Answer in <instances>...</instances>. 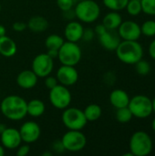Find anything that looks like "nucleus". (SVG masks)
<instances>
[{"label":"nucleus","mask_w":155,"mask_h":156,"mask_svg":"<svg viewBox=\"0 0 155 156\" xmlns=\"http://www.w3.org/2000/svg\"><path fill=\"white\" fill-rule=\"evenodd\" d=\"M27 102L18 95H9L3 99L0 104L2 114L10 121L23 120L26 115Z\"/></svg>","instance_id":"f257e3e1"},{"label":"nucleus","mask_w":155,"mask_h":156,"mask_svg":"<svg viewBox=\"0 0 155 156\" xmlns=\"http://www.w3.org/2000/svg\"><path fill=\"white\" fill-rule=\"evenodd\" d=\"M152 103H153V112L155 113V97L153 100H152Z\"/></svg>","instance_id":"c03bdc74"},{"label":"nucleus","mask_w":155,"mask_h":156,"mask_svg":"<svg viewBox=\"0 0 155 156\" xmlns=\"http://www.w3.org/2000/svg\"><path fill=\"white\" fill-rule=\"evenodd\" d=\"M94 36H95L94 29L89 28V27L88 28H84L81 39H83L85 42H90V41H91L94 38Z\"/></svg>","instance_id":"72a5a7b5"},{"label":"nucleus","mask_w":155,"mask_h":156,"mask_svg":"<svg viewBox=\"0 0 155 156\" xmlns=\"http://www.w3.org/2000/svg\"><path fill=\"white\" fill-rule=\"evenodd\" d=\"M130 99L131 98L129 97L128 93L125 90H121V89L114 90L110 94V102L116 109L127 107L129 104Z\"/></svg>","instance_id":"a211bd4d"},{"label":"nucleus","mask_w":155,"mask_h":156,"mask_svg":"<svg viewBox=\"0 0 155 156\" xmlns=\"http://www.w3.org/2000/svg\"><path fill=\"white\" fill-rule=\"evenodd\" d=\"M45 111H46L45 103L38 99H33L27 102V105H26L27 115L33 118H38L42 116Z\"/></svg>","instance_id":"412c9836"},{"label":"nucleus","mask_w":155,"mask_h":156,"mask_svg":"<svg viewBox=\"0 0 155 156\" xmlns=\"http://www.w3.org/2000/svg\"><path fill=\"white\" fill-rule=\"evenodd\" d=\"M16 149H17L16 151L17 156H26L30 152V146L28 144H26V143L25 144H20Z\"/></svg>","instance_id":"f704fd0d"},{"label":"nucleus","mask_w":155,"mask_h":156,"mask_svg":"<svg viewBox=\"0 0 155 156\" xmlns=\"http://www.w3.org/2000/svg\"><path fill=\"white\" fill-rule=\"evenodd\" d=\"M129 147L133 156H146L153 151V141L147 133L138 131L132 135Z\"/></svg>","instance_id":"20e7f679"},{"label":"nucleus","mask_w":155,"mask_h":156,"mask_svg":"<svg viewBox=\"0 0 155 156\" xmlns=\"http://www.w3.org/2000/svg\"><path fill=\"white\" fill-rule=\"evenodd\" d=\"M42 155L51 156L52 155V153H51V152H45V153H43V154H42Z\"/></svg>","instance_id":"a18cd8bd"},{"label":"nucleus","mask_w":155,"mask_h":156,"mask_svg":"<svg viewBox=\"0 0 155 156\" xmlns=\"http://www.w3.org/2000/svg\"><path fill=\"white\" fill-rule=\"evenodd\" d=\"M5 33H6V29H5V27L3 25H0V37L5 36Z\"/></svg>","instance_id":"a19ab883"},{"label":"nucleus","mask_w":155,"mask_h":156,"mask_svg":"<svg viewBox=\"0 0 155 156\" xmlns=\"http://www.w3.org/2000/svg\"><path fill=\"white\" fill-rule=\"evenodd\" d=\"M19 133L21 135L22 142L30 144L36 143L39 139L41 135V129L36 122L29 121L24 122L21 125Z\"/></svg>","instance_id":"9b49d317"},{"label":"nucleus","mask_w":155,"mask_h":156,"mask_svg":"<svg viewBox=\"0 0 155 156\" xmlns=\"http://www.w3.org/2000/svg\"><path fill=\"white\" fill-rule=\"evenodd\" d=\"M1 8H2V6H1V4H0V12H1Z\"/></svg>","instance_id":"de8ad7c7"},{"label":"nucleus","mask_w":155,"mask_h":156,"mask_svg":"<svg viewBox=\"0 0 155 156\" xmlns=\"http://www.w3.org/2000/svg\"><path fill=\"white\" fill-rule=\"evenodd\" d=\"M128 108L133 117L139 119L148 118L153 113L152 100L145 95H136L130 99Z\"/></svg>","instance_id":"0eeeda50"},{"label":"nucleus","mask_w":155,"mask_h":156,"mask_svg":"<svg viewBox=\"0 0 155 156\" xmlns=\"http://www.w3.org/2000/svg\"><path fill=\"white\" fill-rule=\"evenodd\" d=\"M5 155V148L2 144H0V156Z\"/></svg>","instance_id":"37998d69"},{"label":"nucleus","mask_w":155,"mask_h":156,"mask_svg":"<svg viewBox=\"0 0 155 156\" xmlns=\"http://www.w3.org/2000/svg\"><path fill=\"white\" fill-rule=\"evenodd\" d=\"M118 34L122 40H138L142 35L141 27L134 21L122 22L118 27Z\"/></svg>","instance_id":"ddd939ff"},{"label":"nucleus","mask_w":155,"mask_h":156,"mask_svg":"<svg viewBox=\"0 0 155 156\" xmlns=\"http://www.w3.org/2000/svg\"><path fill=\"white\" fill-rule=\"evenodd\" d=\"M56 2H57L58 7L62 12L73 8L75 5V0H57Z\"/></svg>","instance_id":"7c9ffc66"},{"label":"nucleus","mask_w":155,"mask_h":156,"mask_svg":"<svg viewBox=\"0 0 155 156\" xmlns=\"http://www.w3.org/2000/svg\"><path fill=\"white\" fill-rule=\"evenodd\" d=\"M51 149L52 151H54L56 154H62L63 152H65V148H64V145L62 144V141L61 139L60 140H56L52 143L51 144Z\"/></svg>","instance_id":"473e14b6"},{"label":"nucleus","mask_w":155,"mask_h":156,"mask_svg":"<svg viewBox=\"0 0 155 156\" xmlns=\"http://www.w3.org/2000/svg\"><path fill=\"white\" fill-rule=\"evenodd\" d=\"M122 22V16L118 11H111L105 15L102 20V24L106 27L108 30H116Z\"/></svg>","instance_id":"4be33fe9"},{"label":"nucleus","mask_w":155,"mask_h":156,"mask_svg":"<svg viewBox=\"0 0 155 156\" xmlns=\"http://www.w3.org/2000/svg\"><path fill=\"white\" fill-rule=\"evenodd\" d=\"M149 54L152 58L155 59V39L152 41V43L149 46Z\"/></svg>","instance_id":"58836bf2"},{"label":"nucleus","mask_w":155,"mask_h":156,"mask_svg":"<svg viewBox=\"0 0 155 156\" xmlns=\"http://www.w3.org/2000/svg\"><path fill=\"white\" fill-rule=\"evenodd\" d=\"M0 139H1V144L4 146V148L9 150L16 149L22 143L19 130H16L15 128L7 127L0 134Z\"/></svg>","instance_id":"4468645a"},{"label":"nucleus","mask_w":155,"mask_h":156,"mask_svg":"<svg viewBox=\"0 0 155 156\" xmlns=\"http://www.w3.org/2000/svg\"><path fill=\"white\" fill-rule=\"evenodd\" d=\"M125 8L131 16H138L143 12L141 0H129Z\"/></svg>","instance_id":"bb28decb"},{"label":"nucleus","mask_w":155,"mask_h":156,"mask_svg":"<svg viewBox=\"0 0 155 156\" xmlns=\"http://www.w3.org/2000/svg\"><path fill=\"white\" fill-rule=\"evenodd\" d=\"M107 30H108V29L106 28V27H105L103 24H99V25H97V26L95 27V28H94V32H95V34H97L98 36L102 35V34L105 33Z\"/></svg>","instance_id":"4c0bfd02"},{"label":"nucleus","mask_w":155,"mask_h":156,"mask_svg":"<svg viewBox=\"0 0 155 156\" xmlns=\"http://www.w3.org/2000/svg\"><path fill=\"white\" fill-rule=\"evenodd\" d=\"M142 34L146 37H153L155 36V21L154 20H147L141 27Z\"/></svg>","instance_id":"cd10ccee"},{"label":"nucleus","mask_w":155,"mask_h":156,"mask_svg":"<svg viewBox=\"0 0 155 156\" xmlns=\"http://www.w3.org/2000/svg\"><path fill=\"white\" fill-rule=\"evenodd\" d=\"M152 128H153V132L155 133V118L153 120V122H152Z\"/></svg>","instance_id":"49530a36"},{"label":"nucleus","mask_w":155,"mask_h":156,"mask_svg":"<svg viewBox=\"0 0 155 156\" xmlns=\"http://www.w3.org/2000/svg\"><path fill=\"white\" fill-rule=\"evenodd\" d=\"M81 49L77 42L66 41L58 49V58L62 65L76 66L81 59Z\"/></svg>","instance_id":"423d86ee"},{"label":"nucleus","mask_w":155,"mask_h":156,"mask_svg":"<svg viewBox=\"0 0 155 156\" xmlns=\"http://www.w3.org/2000/svg\"><path fill=\"white\" fill-rule=\"evenodd\" d=\"M17 46L16 42L6 35L0 37V55L5 58H12L16 54Z\"/></svg>","instance_id":"6ab92c4d"},{"label":"nucleus","mask_w":155,"mask_h":156,"mask_svg":"<svg viewBox=\"0 0 155 156\" xmlns=\"http://www.w3.org/2000/svg\"><path fill=\"white\" fill-rule=\"evenodd\" d=\"M135 65V69L136 71L139 75L141 76H146L150 73L151 71V65L148 61L143 60V58L141 60H139Z\"/></svg>","instance_id":"c85d7f7f"},{"label":"nucleus","mask_w":155,"mask_h":156,"mask_svg":"<svg viewBox=\"0 0 155 156\" xmlns=\"http://www.w3.org/2000/svg\"><path fill=\"white\" fill-rule=\"evenodd\" d=\"M62 122L68 130L81 131L88 123L84 112L79 108L68 107L63 110Z\"/></svg>","instance_id":"39448f33"},{"label":"nucleus","mask_w":155,"mask_h":156,"mask_svg":"<svg viewBox=\"0 0 155 156\" xmlns=\"http://www.w3.org/2000/svg\"><path fill=\"white\" fill-rule=\"evenodd\" d=\"M7 127H6V125L5 124H4V123H0V134L6 129Z\"/></svg>","instance_id":"79ce46f5"},{"label":"nucleus","mask_w":155,"mask_h":156,"mask_svg":"<svg viewBox=\"0 0 155 156\" xmlns=\"http://www.w3.org/2000/svg\"><path fill=\"white\" fill-rule=\"evenodd\" d=\"M58 50H52V49H49V50H48V53H47V54L54 59L55 58H58Z\"/></svg>","instance_id":"ea45409f"},{"label":"nucleus","mask_w":155,"mask_h":156,"mask_svg":"<svg viewBox=\"0 0 155 156\" xmlns=\"http://www.w3.org/2000/svg\"><path fill=\"white\" fill-rule=\"evenodd\" d=\"M78 1H82V0H78Z\"/></svg>","instance_id":"09e8293b"},{"label":"nucleus","mask_w":155,"mask_h":156,"mask_svg":"<svg viewBox=\"0 0 155 156\" xmlns=\"http://www.w3.org/2000/svg\"><path fill=\"white\" fill-rule=\"evenodd\" d=\"M58 84V79L56 77H53L51 75L45 77V85L48 90L55 88Z\"/></svg>","instance_id":"2f4dec72"},{"label":"nucleus","mask_w":155,"mask_h":156,"mask_svg":"<svg viewBox=\"0 0 155 156\" xmlns=\"http://www.w3.org/2000/svg\"><path fill=\"white\" fill-rule=\"evenodd\" d=\"M62 144L66 151L70 153H78L82 151L87 144V138L81 131L69 130L61 138Z\"/></svg>","instance_id":"6e6552de"},{"label":"nucleus","mask_w":155,"mask_h":156,"mask_svg":"<svg viewBox=\"0 0 155 156\" xmlns=\"http://www.w3.org/2000/svg\"><path fill=\"white\" fill-rule=\"evenodd\" d=\"M143 12L147 15L155 16V0H141Z\"/></svg>","instance_id":"c756f323"},{"label":"nucleus","mask_w":155,"mask_h":156,"mask_svg":"<svg viewBox=\"0 0 155 156\" xmlns=\"http://www.w3.org/2000/svg\"><path fill=\"white\" fill-rule=\"evenodd\" d=\"M121 37L115 30H107L102 35L99 36V41L100 45L107 50H116L117 47L121 43Z\"/></svg>","instance_id":"dca6fc26"},{"label":"nucleus","mask_w":155,"mask_h":156,"mask_svg":"<svg viewBox=\"0 0 155 156\" xmlns=\"http://www.w3.org/2000/svg\"><path fill=\"white\" fill-rule=\"evenodd\" d=\"M48 99L53 107L58 110H64L69 107L72 95L67 86L58 84L55 88L49 90Z\"/></svg>","instance_id":"1a4fd4ad"},{"label":"nucleus","mask_w":155,"mask_h":156,"mask_svg":"<svg viewBox=\"0 0 155 156\" xmlns=\"http://www.w3.org/2000/svg\"><path fill=\"white\" fill-rule=\"evenodd\" d=\"M129 0H103L104 5L111 11H121L124 9Z\"/></svg>","instance_id":"a878e982"},{"label":"nucleus","mask_w":155,"mask_h":156,"mask_svg":"<svg viewBox=\"0 0 155 156\" xmlns=\"http://www.w3.org/2000/svg\"><path fill=\"white\" fill-rule=\"evenodd\" d=\"M27 27L26 24L24 23V22H21V21H17V22H15L13 25H12V28L13 30L16 31V32H22L23 30H25L26 28Z\"/></svg>","instance_id":"c9c22d12"},{"label":"nucleus","mask_w":155,"mask_h":156,"mask_svg":"<svg viewBox=\"0 0 155 156\" xmlns=\"http://www.w3.org/2000/svg\"><path fill=\"white\" fill-rule=\"evenodd\" d=\"M84 27L80 22L71 20L67 24L64 29V36L67 41L78 42L81 39Z\"/></svg>","instance_id":"2eb2a0df"},{"label":"nucleus","mask_w":155,"mask_h":156,"mask_svg":"<svg viewBox=\"0 0 155 156\" xmlns=\"http://www.w3.org/2000/svg\"><path fill=\"white\" fill-rule=\"evenodd\" d=\"M54 69V60L47 53L37 55L32 61V70L38 78L50 75Z\"/></svg>","instance_id":"9d476101"},{"label":"nucleus","mask_w":155,"mask_h":156,"mask_svg":"<svg viewBox=\"0 0 155 156\" xmlns=\"http://www.w3.org/2000/svg\"><path fill=\"white\" fill-rule=\"evenodd\" d=\"M133 115L131 112L130 109L127 107H123V108H120L117 109L116 112V119L119 122L121 123H127L129 122H131V120L132 119Z\"/></svg>","instance_id":"393cba45"},{"label":"nucleus","mask_w":155,"mask_h":156,"mask_svg":"<svg viewBox=\"0 0 155 156\" xmlns=\"http://www.w3.org/2000/svg\"><path fill=\"white\" fill-rule=\"evenodd\" d=\"M118 58L125 64L134 65L143 57V49L137 40H122L116 48Z\"/></svg>","instance_id":"f03ea898"},{"label":"nucleus","mask_w":155,"mask_h":156,"mask_svg":"<svg viewBox=\"0 0 155 156\" xmlns=\"http://www.w3.org/2000/svg\"><path fill=\"white\" fill-rule=\"evenodd\" d=\"M76 17L83 23H93L100 15V7L94 0H82L75 5Z\"/></svg>","instance_id":"7ed1b4c3"},{"label":"nucleus","mask_w":155,"mask_h":156,"mask_svg":"<svg viewBox=\"0 0 155 156\" xmlns=\"http://www.w3.org/2000/svg\"><path fill=\"white\" fill-rule=\"evenodd\" d=\"M37 79H38V77L35 74V72L33 70L25 69L17 74L16 83L21 89L30 90L37 85Z\"/></svg>","instance_id":"f3484780"},{"label":"nucleus","mask_w":155,"mask_h":156,"mask_svg":"<svg viewBox=\"0 0 155 156\" xmlns=\"http://www.w3.org/2000/svg\"><path fill=\"white\" fill-rule=\"evenodd\" d=\"M85 117L89 122H96L97 120H99L102 114V109L100 105L95 104V103H91L90 105H88L85 110L83 111Z\"/></svg>","instance_id":"5701e85b"},{"label":"nucleus","mask_w":155,"mask_h":156,"mask_svg":"<svg viewBox=\"0 0 155 156\" xmlns=\"http://www.w3.org/2000/svg\"><path fill=\"white\" fill-rule=\"evenodd\" d=\"M63 16L65 17V19H68V20H73L75 17H76V15H75V11L73 8L69 9V10H67V11H63Z\"/></svg>","instance_id":"e433bc0d"},{"label":"nucleus","mask_w":155,"mask_h":156,"mask_svg":"<svg viewBox=\"0 0 155 156\" xmlns=\"http://www.w3.org/2000/svg\"><path fill=\"white\" fill-rule=\"evenodd\" d=\"M27 27L34 33H41L48 27V20L42 16H34L26 23Z\"/></svg>","instance_id":"aec40b11"},{"label":"nucleus","mask_w":155,"mask_h":156,"mask_svg":"<svg viewBox=\"0 0 155 156\" xmlns=\"http://www.w3.org/2000/svg\"><path fill=\"white\" fill-rule=\"evenodd\" d=\"M64 39L62 37L57 34H51L47 37L45 40V45L48 48V50L52 49V50H58L60 47L64 43Z\"/></svg>","instance_id":"b1692460"},{"label":"nucleus","mask_w":155,"mask_h":156,"mask_svg":"<svg viewBox=\"0 0 155 156\" xmlns=\"http://www.w3.org/2000/svg\"><path fill=\"white\" fill-rule=\"evenodd\" d=\"M56 78L59 84L69 87L77 83L79 80V72L74 66L62 65L57 70Z\"/></svg>","instance_id":"f8f14e48"}]
</instances>
